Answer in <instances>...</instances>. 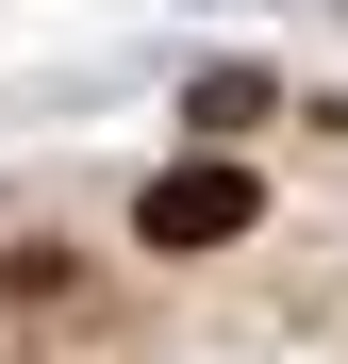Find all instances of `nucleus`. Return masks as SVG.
Returning <instances> with one entry per match:
<instances>
[{
	"mask_svg": "<svg viewBox=\"0 0 348 364\" xmlns=\"http://www.w3.org/2000/svg\"><path fill=\"white\" fill-rule=\"evenodd\" d=\"M249 232V166H166L149 182V249H232Z\"/></svg>",
	"mask_w": 348,
	"mask_h": 364,
	"instance_id": "1",
	"label": "nucleus"
}]
</instances>
